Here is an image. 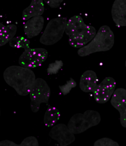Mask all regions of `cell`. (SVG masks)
<instances>
[{
	"label": "cell",
	"instance_id": "cell-1",
	"mask_svg": "<svg viewBox=\"0 0 126 146\" xmlns=\"http://www.w3.org/2000/svg\"><path fill=\"white\" fill-rule=\"evenodd\" d=\"M3 78L9 86L22 96L29 94L36 80L33 71L21 66L7 67L4 72Z\"/></svg>",
	"mask_w": 126,
	"mask_h": 146
},
{
	"label": "cell",
	"instance_id": "cell-2",
	"mask_svg": "<svg viewBox=\"0 0 126 146\" xmlns=\"http://www.w3.org/2000/svg\"><path fill=\"white\" fill-rule=\"evenodd\" d=\"M68 43L75 48H81L89 43L96 33L95 28L86 24L83 18L75 15L67 21L65 31Z\"/></svg>",
	"mask_w": 126,
	"mask_h": 146
},
{
	"label": "cell",
	"instance_id": "cell-3",
	"mask_svg": "<svg viewBox=\"0 0 126 146\" xmlns=\"http://www.w3.org/2000/svg\"><path fill=\"white\" fill-rule=\"evenodd\" d=\"M114 35L109 27L104 25L100 27L92 40L80 48L77 52L80 57H86L97 52L109 51L114 44Z\"/></svg>",
	"mask_w": 126,
	"mask_h": 146
},
{
	"label": "cell",
	"instance_id": "cell-4",
	"mask_svg": "<svg viewBox=\"0 0 126 146\" xmlns=\"http://www.w3.org/2000/svg\"><path fill=\"white\" fill-rule=\"evenodd\" d=\"M100 115L96 111L88 110L83 113L74 115L70 119L67 126L74 134L83 133L100 123Z\"/></svg>",
	"mask_w": 126,
	"mask_h": 146
},
{
	"label": "cell",
	"instance_id": "cell-5",
	"mask_svg": "<svg viewBox=\"0 0 126 146\" xmlns=\"http://www.w3.org/2000/svg\"><path fill=\"white\" fill-rule=\"evenodd\" d=\"M67 20L64 17H58L50 20L40 39L42 44L52 45L62 39L65 32Z\"/></svg>",
	"mask_w": 126,
	"mask_h": 146
},
{
	"label": "cell",
	"instance_id": "cell-6",
	"mask_svg": "<svg viewBox=\"0 0 126 146\" xmlns=\"http://www.w3.org/2000/svg\"><path fill=\"white\" fill-rule=\"evenodd\" d=\"M29 94L31 110L33 113H36L39 111L41 104H48L50 96V89L44 80L37 78Z\"/></svg>",
	"mask_w": 126,
	"mask_h": 146
},
{
	"label": "cell",
	"instance_id": "cell-7",
	"mask_svg": "<svg viewBox=\"0 0 126 146\" xmlns=\"http://www.w3.org/2000/svg\"><path fill=\"white\" fill-rule=\"evenodd\" d=\"M48 53L43 48H32L29 47L25 49L19 59L20 66L32 69L42 65L46 60Z\"/></svg>",
	"mask_w": 126,
	"mask_h": 146
},
{
	"label": "cell",
	"instance_id": "cell-8",
	"mask_svg": "<svg viewBox=\"0 0 126 146\" xmlns=\"http://www.w3.org/2000/svg\"><path fill=\"white\" fill-rule=\"evenodd\" d=\"M116 83L111 77H107L98 85L93 92L96 102L100 104L106 103L111 98L115 90Z\"/></svg>",
	"mask_w": 126,
	"mask_h": 146
},
{
	"label": "cell",
	"instance_id": "cell-9",
	"mask_svg": "<svg viewBox=\"0 0 126 146\" xmlns=\"http://www.w3.org/2000/svg\"><path fill=\"white\" fill-rule=\"evenodd\" d=\"M49 135L52 139L57 141L60 146L69 145L76 139L74 134L67 126L63 123L54 126L50 131Z\"/></svg>",
	"mask_w": 126,
	"mask_h": 146
},
{
	"label": "cell",
	"instance_id": "cell-10",
	"mask_svg": "<svg viewBox=\"0 0 126 146\" xmlns=\"http://www.w3.org/2000/svg\"><path fill=\"white\" fill-rule=\"evenodd\" d=\"M111 103L119 112L121 125L126 128V89L118 88L115 90L111 97Z\"/></svg>",
	"mask_w": 126,
	"mask_h": 146
},
{
	"label": "cell",
	"instance_id": "cell-11",
	"mask_svg": "<svg viewBox=\"0 0 126 146\" xmlns=\"http://www.w3.org/2000/svg\"><path fill=\"white\" fill-rule=\"evenodd\" d=\"M44 19L42 16H36L27 20L24 25V31L28 38L37 36L43 30Z\"/></svg>",
	"mask_w": 126,
	"mask_h": 146
},
{
	"label": "cell",
	"instance_id": "cell-12",
	"mask_svg": "<svg viewBox=\"0 0 126 146\" xmlns=\"http://www.w3.org/2000/svg\"><path fill=\"white\" fill-rule=\"evenodd\" d=\"M111 15L117 26L126 27V0H115L112 6Z\"/></svg>",
	"mask_w": 126,
	"mask_h": 146
},
{
	"label": "cell",
	"instance_id": "cell-13",
	"mask_svg": "<svg viewBox=\"0 0 126 146\" xmlns=\"http://www.w3.org/2000/svg\"><path fill=\"white\" fill-rule=\"evenodd\" d=\"M98 78L96 73L92 70L86 71L81 76L80 87L85 93H93L98 86Z\"/></svg>",
	"mask_w": 126,
	"mask_h": 146
},
{
	"label": "cell",
	"instance_id": "cell-14",
	"mask_svg": "<svg viewBox=\"0 0 126 146\" xmlns=\"http://www.w3.org/2000/svg\"><path fill=\"white\" fill-rule=\"evenodd\" d=\"M44 0H32L29 6L23 10L22 17L27 21L36 16H42L44 12Z\"/></svg>",
	"mask_w": 126,
	"mask_h": 146
},
{
	"label": "cell",
	"instance_id": "cell-15",
	"mask_svg": "<svg viewBox=\"0 0 126 146\" xmlns=\"http://www.w3.org/2000/svg\"><path fill=\"white\" fill-rule=\"evenodd\" d=\"M17 26L14 24L5 25L0 23V46H4L14 37L17 33Z\"/></svg>",
	"mask_w": 126,
	"mask_h": 146
},
{
	"label": "cell",
	"instance_id": "cell-16",
	"mask_svg": "<svg viewBox=\"0 0 126 146\" xmlns=\"http://www.w3.org/2000/svg\"><path fill=\"white\" fill-rule=\"evenodd\" d=\"M61 114L60 111L55 107L48 106L44 118V123L46 126H53L60 119Z\"/></svg>",
	"mask_w": 126,
	"mask_h": 146
},
{
	"label": "cell",
	"instance_id": "cell-17",
	"mask_svg": "<svg viewBox=\"0 0 126 146\" xmlns=\"http://www.w3.org/2000/svg\"><path fill=\"white\" fill-rule=\"evenodd\" d=\"M10 46L14 48L26 49L30 47V41L25 37L19 36L13 37L9 42Z\"/></svg>",
	"mask_w": 126,
	"mask_h": 146
},
{
	"label": "cell",
	"instance_id": "cell-18",
	"mask_svg": "<svg viewBox=\"0 0 126 146\" xmlns=\"http://www.w3.org/2000/svg\"><path fill=\"white\" fill-rule=\"evenodd\" d=\"M63 61L60 60H57L54 63L50 64L47 68V73L50 75L56 74L63 67Z\"/></svg>",
	"mask_w": 126,
	"mask_h": 146
},
{
	"label": "cell",
	"instance_id": "cell-19",
	"mask_svg": "<svg viewBox=\"0 0 126 146\" xmlns=\"http://www.w3.org/2000/svg\"><path fill=\"white\" fill-rule=\"evenodd\" d=\"M76 86V82L73 78H70L69 80L67 81L65 84L59 86V88L64 95L66 96L70 93L72 88H74Z\"/></svg>",
	"mask_w": 126,
	"mask_h": 146
},
{
	"label": "cell",
	"instance_id": "cell-20",
	"mask_svg": "<svg viewBox=\"0 0 126 146\" xmlns=\"http://www.w3.org/2000/svg\"><path fill=\"white\" fill-rule=\"evenodd\" d=\"M95 146H118L119 144L109 138H104L96 141L94 144Z\"/></svg>",
	"mask_w": 126,
	"mask_h": 146
},
{
	"label": "cell",
	"instance_id": "cell-21",
	"mask_svg": "<svg viewBox=\"0 0 126 146\" xmlns=\"http://www.w3.org/2000/svg\"><path fill=\"white\" fill-rule=\"evenodd\" d=\"M38 146V141L34 137L31 136L25 138L19 146Z\"/></svg>",
	"mask_w": 126,
	"mask_h": 146
},
{
	"label": "cell",
	"instance_id": "cell-22",
	"mask_svg": "<svg viewBox=\"0 0 126 146\" xmlns=\"http://www.w3.org/2000/svg\"><path fill=\"white\" fill-rule=\"evenodd\" d=\"M64 0H44L46 4L51 8H58L63 2Z\"/></svg>",
	"mask_w": 126,
	"mask_h": 146
},
{
	"label": "cell",
	"instance_id": "cell-23",
	"mask_svg": "<svg viewBox=\"0 0 126 146\" xmlns=\"http://www.w3.org/2000/svg\"><path fill=\"white\" fill-rule=\"evenodd\" d=\"M1 146H19V144H16L13 142L9 140L2 141L0 142Z\"/></svg>",
	"mask_w": 126,
	"mask_h": 146
},
{
	"label": "cell",
	"instance_id": "cell-24",
	"mask_svg": "<svg viewBox=\"0 0 126 146\" xmlns=\"http://www.w3.org/2000/svg\"><path fill=\"white\" fill-rule=\"evenodd\" d=\"M125 67H126V60L125 62Z\"/></svg>",
	"mask_w": 126,
	"mask_h": 146
},
{
	"label": "cell",
	"instance_id": "cell-25",
	"mask_svg": "<svg viewBox=\"0 0 126 146\" xmlns=\"http://www.w3.org/2000/svg\"></svg>",
	"mask_w": 126,
	"mask_h": 146
}]
</instances>
